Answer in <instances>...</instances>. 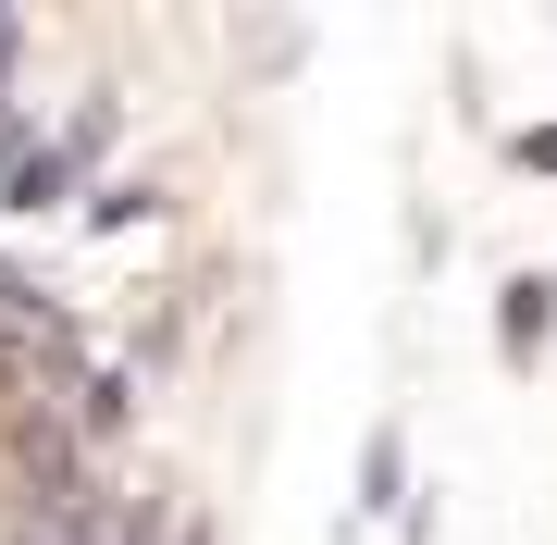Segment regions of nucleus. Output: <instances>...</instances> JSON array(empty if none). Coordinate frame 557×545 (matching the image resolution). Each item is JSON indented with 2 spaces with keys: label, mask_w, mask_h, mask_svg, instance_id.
I'll use <instances>...</instances> for the list:
<instances>
[{
  "label": "nucleus",
  "mask_w": 557,
  "mask_h": 545,
  "mask_svg": "<svg viewBox=\"0 0 557 545\" xmlns=\"http://www.w3.org/2000/svg\"><path fill=\"white\" fill-rule=\"evenodd\" d=\"M545 323H557V285H545V273H520V285H508V310H496V347H508V360H533Z\"/></svg>",
  "instance_id": "2"
},
{
  "label": "nucleus",
  "mask_w": 557,
  "mask_h": 545,
  "mask_svg": "<svg viewBox=\"0 0 557 545\" xmlns=\"http://www.w3.org/2000/svg\"><path fill=\"white\" fill-rule=\"evenodd\" d=\"M100 137H112V112H100V100H87L75 124H62V137H25V124H0V199H13V211H50Z\"/></svg>",
  "instance_id": "1"
},
{
  "label": "nucleus",
  "mask_w": 557,
  "mask_h": 545,
  "mask_svg": "<svg viewBox=\"0 0 557 545\" xmlns=\"http://www.w3.org/2000/svg\"><path fill=\"white\" fill-rule=\"evenodd\" d=\"M397 459H409V446H397V422H384L372 459H359V521H384V508H397Z\"/></svg>",
  "instance_id": "3"
},
{
  "label": "nucleus",
  "mask_w": 557,
  "mask_h": 545,
  "mask_svg": "<svg viewBox=\"0 0 557 545\" xmlns=\"http://www.w3.org/2000/svg\"><path fill=\"white\" fill-rule=\"evenodd\" d=\"M520 149H533V162H545V174H557V124H545V137H520Z\"/></svg>",
  "instance_id": "4"
}]
</instances>
